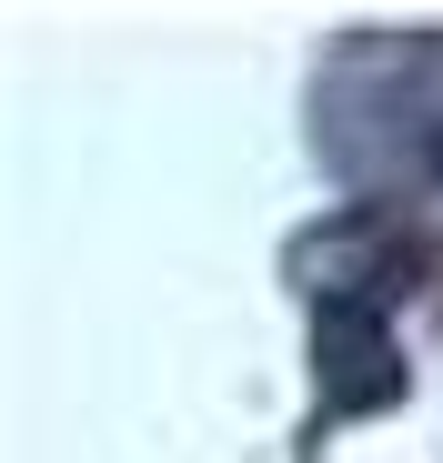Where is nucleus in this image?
<instances>
[{
    "instance_id": "1",
    "label": "nucleus",
    "mask_w": 443,
    "mask_h": 463,
    "mask_svg": "<svg viewBox=\"0 0 443 463\" xmlns=\"http://www.w3.org/2000/svg\"><path fill=\"white\" fill-rule=\"evenodd\" d=\"M313 383H323V413H383L403 393L383 292H323L313 302Z\"/></svg>"
}]
</instances>
